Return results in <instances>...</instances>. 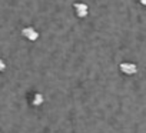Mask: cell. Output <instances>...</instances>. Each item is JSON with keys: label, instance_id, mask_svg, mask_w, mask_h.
<instances>
[{"label": "cell", "instance_id": "obj_1", "mask_svg": "<svg viewBox=\"0 0 146 133\" xmlns=\"http://www.w3.org/2000/svg\"><path fill=\"white\" fill-rule=\"evenodd\" d=\"M119 70L123 73V75H127V76H133L137 73V66L132 62H122L119 64Z\"/></svg>", "mask_w": 146, "mask_h": 133}, {"label": "cell", "instance_id": "obj_2", "mask_svg": "<svg viewBox=\"0 0 146 133\" xmlns=\"http://www.w3.org/2000/svg\"><path fill=\"white\" fill-rule=\"evenodd\" d=\"M73 10H75V15L79 19H85L89 15V6L83 2H76L75 5H73Z\"/></svg>", "mask_w": 146, "mask_h": 133}, {"label": "cell", "instance_id": "obj_3", "mask_svg": "<svg viewBox=\"0 0 146 133\" xmlns=\"http://www.w3.org/2000/svg\"><path fill=\"white\" fill-rule=\"evenodd\" d=\"M22 36L25 39H27L29 42H36L39 39V32L33 26H26L22 29Z\"/></svg>", "mask_w": 146, "mask_h": 133}, {"label": "cell", "instance_id": "obj_4", "mask_svg": "<svg viewBox=\"0 0 146 133\" xmlns=\"http://www.w3.org/2000/svg\"><path fill=\"white\" fill-rule=\"evenodd\" d=\"M43 103H44L43 95H42V93H35V95H33V99H32V105L36 106V107H39V106H42Z\"/></svg>", "mask_w": 146, "mask_h": 133}, {"label": "cell", "instance_id": "obj_5", "mask_svg": "<svg viewBox=\"0 0 146 133\" xmlns=\"http://www.w3.org/2000/svg\"><path fill=\"white\" fill-rule=\"evenodd\" d=\"M5 70H6V62H5L2 57H0V73L5 72Z\"/></svg>", "mask_w": 146, "mask_h": 133}, {"label": "cell", "instance_id": "obj_6", "mask_svg": "<svg viewBox=\"0 0 146 133\" xmlns=\"http://www.w3.org/2000/svg\"><path fill=\"white\" fill-rule=\"evenodd\" d=\"M140 3H142V5L145 6V5H146V0H140Z\"/></svg>", "mask_w": 146, "mask_h": 133}]
</instances>
